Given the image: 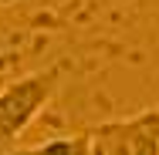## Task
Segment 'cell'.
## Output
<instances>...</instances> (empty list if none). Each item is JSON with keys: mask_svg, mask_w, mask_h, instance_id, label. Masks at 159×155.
Returning <instances> with one entry per match:
<instances>
[{"mask_svg": "<svg viewBox=\"0 0 159 155\" xmlns=\"http://www.w3.org/2000/svg\"><path fill=\"white\" fill-rule=\"evenodd\" d=\"M58 88H61V67L51 64V67L24 74L20 81H14L0 91V149L17 145V138L31 128V122L54 98Z\"/></svg>", "mask_w": 159, "mask_h": 155, "instance_id": "obj_1", "label": "cell"}, {"mask_svg": "<svg viewBox=\"0 0 159 155\" xmlns=\"http://www.w3.org/2000/svg\"><path fill=\"white\" fill-rule=\"evenodd\" d=\"M0 155H7V149H0Z\"/></svg>", "mask_w": 159, "mask_h": 155, "instance_id": "obj_4", "label": "cell"}, {"mask_svg": "<svg viewBox=\"0 0 159 155\" xmlns=\"http://www.w3.org/2000/svg\"><path fill=\"white\" fill-rule=\"evenodd\" d=\"M7 155H92V138L88 131H71V135H54L41 145H14Z\"/></svg>", "mask_w": 159, "mask_h": 155, "instance_id": "obj_3", "label": "cell"}, {"mask_svg": "<svg viewBox=\"0 0 159 155\" xmlns=\"http://www.w3.org/2000/svg\"><path fill=\"white\" fill-rule=\"evenodd\" d=\"M85 131L92 138V155H159V108L95 122Z\"/></svg>", "mask_w": 159, "mask_h": 155, "instance_id": "obj_2", "label": "cell"}]
</instances>
